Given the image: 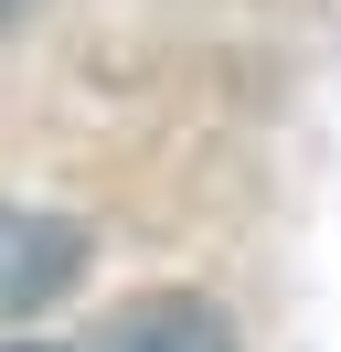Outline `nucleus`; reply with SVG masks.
Listing matches in <instances>:
<instances>
[{
  "label": "nucleus",
  "instance_id": "nucleus-1",
  "mask_svg": "<svg viewBox=\"0 0 341 352\" xmlns=\"http://www.w3.org/2000/svg\"><path fill=\"white\" fill-rule=\"evenodd\" d=\"M96 352H234V331L203 288H149V299H128L96 331Z\"/></svg>",
  "mask_w": 341,
  "mask_h": 352
},
{
  "label": "nucleus",
  "instance_id": "nucleus-2",
  "mask_svg": "<svg viewBox=\"0 0 341 352\" xmlns=\"http://www.w3.org/2000/svg\"><path fill=\"white\" fill-rule=\"evenodd\" d=\"M0 352H54V342H0Z\"/></svg>",
  "mask_w": 341,
  "mask_h": 352
}]
</instances>
